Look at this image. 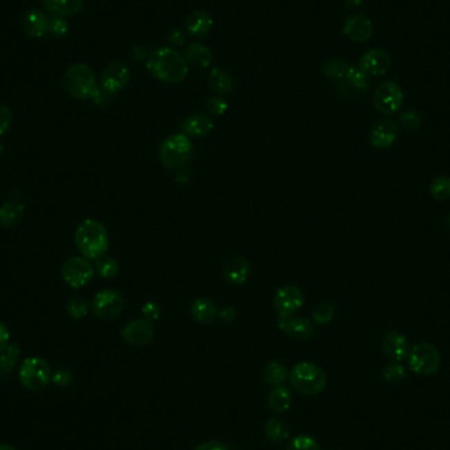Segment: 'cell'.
Segmentation results:
<instances>
[{
	"label": "cell",
	"instance_id": "6da1fadb",
	"mask_svg": "<svg viewBox=\"0 0 450 450\" xmlns=\"http://www.w3.org/2000/svg\"><path fill=\"white\" fill-rule=\"evenodd\" d=\"M146 69L157 81L164 84H179L188 74L186 58L170 46L153 50L146 59Z\"/></svg>",
	"mask_w": 450,
	"mask_h": 450
},
{
	"label": "cell",
	"instance_id": "7a4b0ae2",
	"mask_svg": "<svg viewBox=\"0 0 450 450\" xmlns=\"http://www.w3.org/2000/svg\"><path fill=\"white\" fill-rule=\"evenodd\" d=\"M79 253L87 260H98L108 251L110 239L106 226L98 220L87 219L78 225L74 235Z\"/></svg>",
	"mask_w": 450,
	"mask_h": 450
},
{
	"label": "cell",
	"instance_id": "3957f363",
	"mask_svg": "<svg viewBox=\"0 0 450 450\" xmlns=\"http://www.w3.org/2000/svg\"><path fill=\"white\" fill-rule=\"evenodd\" d=\"M63 86L71 98L77 100H92L100 90L95 72L85 63H75L66 70Z\"/></svg>",
	"mask_w": 450,
	"mask_h": 450
},
{
	"label": "cell",
	"instance_id": "277c9868",
	"mask_svg": "<svg viewBox=\"0 0 450 450\" xmlns=\"http://www.w3.org/2000/svg\"><path fill=\"white\" fill-rule=\"evenodd\" d=\"M291 387L299 394L316 396L326 387V375L323 369L312 362H300L288 373Z\"/></svg>",
	"mask_w": 450,
	"mask_h": 450
},
{
	"label": "cell",
	"instance_id": "5b68a950",
	"mask_svg": "<svg viewBox=\"0 0 450 450\" xmlns=\"http://www.w3.org/2000/svg\"><path fill=\"white\" fill-rule=\"evenodd\" d=\"M194 155V145L184 133L171 135L162 141L158 157L161 164L169 170L182 169Z\"/></svg>",
	"mask_w": 450,
	"mask_h": 450
},
{
	"label": "cell",
	"instance_id": "8992f818",
	"mask_svg": "<svg viewBox=\"0 0 450 450\" xmlns=\"http://www.w3.org/2000/svg\"><path fill=\"white\" fill-rule=\"evenodd\" d=\"M19 380L27 390L41 391L52 380L50 366L43 358L29 357L20 366Z\"/></svg>",
	"mask_w": 450,
	"mask_h": 450
},
{
	"label": "cell",
	"instance_id": "52a82bcc",
	"mask_svg": "<svg viewBox=\"0 0 450 450\" xmlns=\"http://www.w3.org/2000/svg\"><path fill=\"white\" fill-rule=\"evenodd\" d=\"M408 365L411 371L419 375H432L441 366V354L436 346L429 342H420L411 348L408 354Z\"/></svg>",
	"mask_w": 450,
	"mask_h": 450
},
{
	"label": "cell",
	"instance_id": "ba28073f",
	"mask_svg": "<svg viewBox=\"0 0 450 450\" xmlns=\"http://www.w3.org/2000/svg\"><path fill=\"white\" fill-rule=\"evenodd\" d=\"M404 101V92L402 87L395 84L393 81H386L377 86L374 95H373V104L374 108L386 116H391L402 108Z\"/></svg>",
	"mask_w": 450,
	"mask_h": 450
},
{
	"label": "cell",
	"instance_id": "9c48e42d",
	"mask_svg": "<svg viewBox=\"0 0 450 450\" xmlns=\"http://www.w3.org/2000/svg\"><path fill=\"white\" fill-rule=\"evenodd\" d=\"M63 281L72 288H82L94 280L95 270L86 257H71L61 268Z\"/></svg>",
	"mask_w": 450,
	"mask_h": 450
},
{
	"label": "cell",
	"instance_id": "30bf717a",
	"mask_svg": "<svg viewBox=\"0 0 450 450\" xmlns=\"http://www.w3.org/2000/svg\"><path fill=\"white\" fill-rule=\"evenodd\" d=\"M124 307L123 295L115 288H104L94 296L91 303L92 313L101 320L116 319Z\"/></svg>",
	"mask_w": 450,
	"mask_h": 450
},
{
	"label": "cell",
	"instance_id": "8fae6325",
	"mask_svg": "<svg viewBox=\"0 0 450 450\" xmlns=\"http://www.w3.org/2000/svg\"><path fill=\"white\" fill-rule=\"evenodd\" d=\"M273 304L280 319H288L303 307L304 295L296 286H283L277 290Z\"/></svg>",
	"mask_w": 450,
	"mask_h": 450
},
{
	"label": "cell",
	"instance_id": "7c38bea8",
	"mask_svg": "<svg viewBox=\"0 0 450 450\" xmlns=\"http://www.w3.org/2000/svg\"><path fill=\"white\" fill-rule=\"evenodd\" d=\"M130 79V70L124 62H111L100 75V88L108 95H116L123 91Z\"/></svg>",
	"mask_w": 450,
	"mask_h": 450
},
{
	"label": "cell",
	"instance_id": "4fadbf2b",
	"mask_svg": "<svg viewBox=\"0 0 450 450\" xmlns=\"http://www.w3.org/2000/svg\"><path fill=\"white\" fill-rule=\"evenodd\" d=\"M121 338L132 346H145L155 338V325L148 319H135L121 329Z\"/></svg>",
	"mask_w": 450,
	"mask_h": 450
},
{
	"label": "cell",
	"instance_id": "5bb4252c",
	"mask_svg": "<svg viewBox=\"0 0 450 450\" xmlns=\"http://www.w3.org/2000/svg\"><path fill=\"white\" fill-rule=\"evenodd\" d=\"M393 65L391 56L383 49H371L360 58L358 68L367 77H380L390 70Z\"/></svg>",
	"mask_w": 450,
	"mask_h": 450
},
{
	"label": "cell",
	"instance_id": "9a60e30c",
	"mask_svg": "<svg viewBox=\"0 0 450 450\" xmlns=\"http://www.w3.org/2000/svg\"><path fill=\"white\" fill-rule=\"evenodd\" d=\"M344 35L354 43H367L374 33L373 23L362 14H349L342 26Z\"/></svg>",
	"mask_w": 450,
	"mask_h": 450
},
{
	"label": "cell",
	"instance_id": "2e32d148",
	"mask_svg": "<svg viewBox=\"0 0 450 450\" xmlns=\"http://www.w3.org/2000/svg\"><path fill=\"white\" fill-rule=\"evenodd\" d=\"M398 136H399V129L394 121L389 119H382L370 129L369 140L370 144L377 149H389L390 146L394 145Z\"/></svg>",
	"mask_w": 450,
	"mask_h": 450
},
{
	"label": "cell",
	"instance_id": "e0dca14e",
	"mask_svg": "<svg viewBox=\"0 0 450 450\" xmlns=\"http://www.w3.org/2000/svg\"><path fill=\"white\" fill-rule=\"evenodd\" d=\"M382 351L394 362H402L411 352L409 340L400 332H389L382 340Z\"/></svg>",
	"mask_w": 450,
	"mask_h": 450
},
{
	"label": "cell",
	"instance_id": "ac0fdd59",
	"mask_svg": "<svg viewBox=\"0 0 450 450\" xmlns=\"http://www.w3.org/2000/svg\"><path fill=\"white\" fill-rule=\"evenodd\" d=\"M278 326L286 335H288V338H291L295 341H300V342L310 340L315 335L313 324L306 317L293 316L288 319H280Z\"/></svg>",
	"mask_w": 450,
	"mask_h": 450
},
{
	"label": "cell",
	"instance_id": "d6986e66",
	"mask_svg": "<svg viewBox=\"0 0 450 450\" xmlns=\"http://www.w3.org/2000/svg\"><path fill=\"white\" fill-rule=\"evenodd\" d=\"M181 128L186 136L199 139L211 133L213 129V121L210 116L204 113H195L184 119Z\"/></svg>",
	"mask_w": 450,
	"mask_h": 450
},
{
	"label": "cell",
	"instance_id": "ffe728a7",
	"mask_svg": "<svg viewBox=\"0 0 450 450\" xmlns=\"http://www.w3.org/2000/svg\"><path fill=\"white\" fill-rule=\"evenodd\" d=\"M344 94H361L369 90V77L358 66H349L344 79L340 82Z\"/></svg>",
	"mask_w": 450,
	"mask_h": 450
},
{
	"label": "cell",
	"instance_id": "44dd1931",
	"mask_svg": "<svg viewBox=\"0 0 450 450\" xmlns=\"http://www.w3.org/2000/svg\"><path fill=\"white\" fill-rule=\"evenodd\" d=\"M212 26H213V20L211 16L200 10L190 12L186 17V23H184L187 33L197 39L207 36L212 29Z\"/></svg>",
	"mask_w": 450,
	"mask_h": 450
},
{
	"label": "cell",
	"instance_id": "7402d4cb",
	"mask_svg": "<svg viewBox=\"0 0 450 450\" xmlns=\"http://www.w3.org/2000/svg\"><path fill=\"white\" fill-rule=\"evenodd\" d=\"M50 19L41 10H30L23 20V30L29 37H43L48 33Z\"/></svg>",
	"mask_w": 450,
	"mask_h": 450
},
{
	"label": "cell",
	"instance_id": "603a6c76",
	"mask_svg": "<svg viewBox=\"0 0 450 450\" xmlns=\"http://www.w3.org/2000/svg\"><path fill=\"white\" fill-rule=\"evenodd\" d=\"M251 265L245 257H233L224 266V278L231 284H242L249 277Z\"/></svg>",
	"mask_w": 450,
	"mask_h": 450
},
{
	"label": "cell",
	"instance_id": "cb8c5ba5",
	"mask_svg": "<svg viewBox=\"0 0 450 450\" xmlns=\"http://www.w3.org/2000/svg\"><path fill=\"white\" fill-rule=\"evenodd\" d=\"M293 391L284 386H274L268 395V406L274 413H286L293 404Z\"/></svg>",
	"mask_w": 450,
	"mask_h": 450
},
{
	"label": "cell",
	"instance_id": "d4e9b609",
	"mask_svg": "<svg viewBox=\"0 0 450 450\" xmlns=\"http://www.w3.org/2000/svg\"><path fill=\"white\" fill-rule=\"evenodd\" d=\"M85 0H43V7L56 17H70L79 14Z\"/></svg>",
	"mask_w": 450,
	"mask_h": 450
},
{
	"label": "cell",
	"instance_id": "484cf974",
	"mask_svg": "<svg viewBox=\"0 0 450 450\" xmlns=\"http://www.w3.org/2000/svg\"><path fill=\"white\" fill-rule=\"evenodd\" d=\"M184 58L193 66L199 68V69H206L211 65L212 61H213V55L208 46L203 45V43H191L186 46Z\"/></svg>",
	"mask_w": 450,
	"mask_h": 450
},
{
	"label": "cell",
	"instance_id": "4316f807",
	"mask_svg": "<svg viewBox=\"0 0 450 450\" xmlns=\"http://www.w3.org/2000/svg\"><path fill=\"white\" fill-rule=\"evenodd\" d=\"M208 85L212 91L220 97L229 95L235 88L233 77L222 68H213L208 74Z\"/></svg>",
	"mask_w": 450,
	"mask_h": 450
},
{
	"label": "cell",
	"instance_id": "83f0119b",
	"mask_svg": "<svg viewBox=\"0 0 450 450\" xmlns=\"http://www.w3.org/2000/svg\"><path fill=\"white\" fill-rule=\"evenodd\" d=\"M191 315L199 324H211L217 316V309L211 299L197 297L191 303Z\"/></svg>",
	"mask_w": 450,
	"mask_h": 450
},
{
	"label": "cell",
	"instance_id": "f1b7e54d",
	"mask_svg": "<svg viewBox=\"0 0 450 450\" xmlns=\"http://www.w3.org/2000/svg\"><path fill=\"white\" fill-rule=\"evenodd\" d=\"M26 207L19 202H6L0 207V224L6 228H12L23 219Z\"/></svg>",
	"mask_w": 450,
	"mask_h": 450
},
{
	"label": "cell",
	"instance_id": "f546056e",
	"mask_svg": "<svg viewBox=\"0 0 450 450\" xmlns=\"http://www.w3.org/2000/svg\"><path fill=\"white\" fill-rule=\"evenodd\" d=\"M265 436L268 437V441L280 444L290 437V428L283 419L271 418L265 424Z\"/></svg>",
	"mask_w": 450,
	"mask_h": 450
},
{
	"label": "cell",
	"instance_id": "4dcf8cb0",
	"mask_svg": "<svg viewBox=\"0 0 450 450\" xmlns=\"http://www.w3.org/2000/svg\"><path fill=\"white\" fill-rule=\"evenodd\" d=\"M288 378V370L281 362H270L265 366L262 373V380L270 386H280Z\"/></svg>",
	"mask_w": 450,
	"mask_h": 450
},
{
	"label": "cell",
	"instance_id": "1f68e13d",
	"mask_svg": "<svg viewBox=\"0 0 450 450\" xmlns=\"http://www.w3.org/2000/svg\"><path fill=\"white\" fill-rule=\"evenodd\" d=\"M348 69H349V65L346 63V61H344L341 58H329V59L324 61V63L322 65V72L324 75L329 79H336V81L344 79Z\"/></svg>",
	"mask_w": 450,
	"mask_h": 450
},
{
	"label": "cell",
	"instance_id": "d6a6232c",
	"mask_svg": "<svg viewBox=\"0 0 450 450\" xmlns=\"http://www.w3.org/2000/svg\"><path fill=\"white\" fill-rule=\"evenodd\" d=\"M429 194L438 202H447L450 199V177L440 175L429 184Z\"/></svg>",
	"mask_w": 450,
	"mask_h": 450
},
{
	"label": "cell",
	"instance_id": "836d02e7",
	"mask_svg": "<svg viewBox=\"0 0 450 450\" xmlns=\"http://www.w3.org/2000/svg\"><path fill=\"white\" fill-rule=\"evenodd\" d=\"M20 354H21L20 346L17 344H10L7 349L0 354V370L4 373L14 370Z\"/></svg>",
	"mask_w": 450,
	"mask_h": 450
},
{
	"label": "cell",
	"instance_id": "e575fe53",
	"mask_svg": "<svg viewBox=\"0 0 450 450\" xmlns=\"http://www.w3.org/2000/svg\"><path fill=\"white\" fill-rule=\"evenodd\" d=\"M97 271H98L99 275L104 280H111L113 277L117 275L119 273V262L112 258V257H107V255H103L97 260Z\"/></svg>",
	"mask_w": 450,
	"mask_h": 450
},
{
	"label": "cell",
	"instance_id": "d590c367",
	"mask_svg": "<svg viewBox=\"0 0 450 450\" xmlns=\"http://www.w3.org/2000/svg\"><path fill=\"white\" fill-rule=\"evenodd\" d=\"M382 375H383V378L386 382L396 384V383H400V382H403L407 378V370L400 365L399 362H391V364L383 367Z\"/></svg>",
	"mask_w": 450,
	"mask_h": 450
},
{
	"label": "cell",
	"instance_id": "8d00e7d4",
	"mask_svg": "<svg viewBox=\"0 0 450 450\" xmlns=\"http://www.w3.org/2000/svg\"><path fill=\"white\" fill-rule=\"evenodd\" d=\"M286 450H322V447L316 438L307 435H300L290 440Z\"/></svg>",
	"mask_w": 450,
	"mask_h": 450
},
{
	"label": "cell",
	"instance_id": "74e56055",
	"mask_svg": "<svg viewBox=\"0 0 450 450\" xmlns=\"http://www.w3.org/2000/svg\"><path fill=\"white\" fill-rule=\"evenodd\" d=\"M335 312H336V309L333 304L322 303V304L316 306L315 310L312 311V320L316 324L325 325V324L332 322Z\"/></svg>",
	"mask_w": 450,
	"mask_h": 450
},
{
	"label": "cell",
	"instance_id": "f35d334b",
	"mask_svg": "<svg viewBox=\"0 0 450 450\" xmlns=\"http://www.w3.org/2000/svg\"><path fill=\"white\" fill-rule=\"evenodd\" d=\"M399 123L402 124V127L407 129L409 132L416 130L418 128H420L422 123V117L420 112L415 111V110H406L399 113Z\"/></svg>",
	"mask_w": 450,
	"mask_h": 450
},
{
	"label": "cell",
	"instance_id": "ab89813d",
	"mask_svg": "<svg viewBox=\"0 0 450 450\" xmlns=\"http://www.w3.org/2000/svg\"><path fill=\"white\" fill-rule=\"evenodd\" d=\"M68 313L72 319L81 320L88 313V303L84 297H72L68 303Z\"/></svg>",
	"mask_w": 450,
	"mask_h": 450
},
{
	"label": "cell",
	"instance_id": "60d3db41",
	"mask_svg": "<svg viewBox=\"0 0 450 450\" xmlns=\"http://www.w3.org/2000/svg\"><path fill=\"white\" fill-rule=\"evenodd\" d=\"M70 30L69 23L65 20V17H53L49 21L48 33L56 36V37H65Z\"/></svg>",
	"mask_w": 450,
	"mask_h": 450
},
{
	"label": "cell",
	"instance_id": "b9f144b4",
	"mask_svg": "<svg viewBox=\"0 0 450 450\" xmlns=\"http://www.w3.org/2000/svg\"><path fill=\"white\" fill-rule=\"evenodd\" d=\"M206 110L212 116H222L228 110V103L222 97H212L206 103Z\"/></svg>",
	"mask_w": 450,
	"mask_h": 450
},
{
	"label": "cell",
	"instance_id": "7bdbcfd3",
	"mask_svg": "<svg viewBox=\"0 0 450 450\" xmlns=\"http://www.w3.org/2000/svg\"><path fill=\"white\" fill-rule=\"evenodd\" d=\"M142 315L145 319H148L150 322L157 320L161 316V307L158 303H155L153 300H149L142 306Z\"/></svg>",
	"mask_w": 450,
	"mask_h": 450
},
{
	"label": "cell",
	"instance_id": "ee69618b",
	"mask_svg": "<svg viewBox=\"0 0 450 450\" xmlns=\"http://www.w3.org/2000/svg\"><path fill=\"white\" fill-rule=\"evenodd\" d=\"M12 124V112L7 106L0 104V136H3Z\"/></svg>",
	"mask_w": 450,
	"mask_h": 450
},
{
	"label": "cell",
	"instance_id": "f6af8a7d",
	"mask_svg": "<svg viewBox=\"0 0 450 450\" xmlns=\"http://www.w3.org/2000/svg\"><path fill=\"white\" fill-rule=\"evenodd\" d=\"M52 380L58 386H68V384H70L71 380H72V375H71L69 370L61 369V370H58L56 374L52 377Z\"/></svg>",
	"mask_w": 450,
	"mask_h": 450
},
{
	"label": "cell",
	"instance_id": "bcb514c9",
	"mask_svg": "<svg viewBox=\"0 0 450 450\" xmlns=\"http://www.w3.org/2000/svg\"><path fill=\"white\" fill-rule=\"evenodd\" d=\"M168 41L174 46H181L184 43V33L181 29H170L168 33Z\"/></svg>",
	"mask_w": 450,
	"mask_h": 450
},
{
	"label": "cell",
	"instance_id": "7dc6e473",
	"mask_svg": "<svg viewBox=\"0 0 450 450\" xmlns=\"http://www.w3.org/2000/svg\"><path fill=\"white\" fill-rule=\"evenodd\" d=\"M10 345V331L6 324L0 322V354L7 349Z\"/></svg>",
	"mask_w": 450,
	"mask_h": 450
},
{
	"label": "cell",
	"instance_id": "c3c4849f",
	"mask_svg": "<svg viewBox=\"0 0 450 450\" xmlns=\"http://www.w3.org/2000/svg\"><path fill=\"white\" fill-rule=\"evenodd\" d=\"M220 317V320H223L224 323H232L235 319H236V311L233 307H225L222 310V312H219L217 315Z\"/></svg>",
	"mask_w": 450,
	"mask_h": 450
},
{
	"label": "cell",
	"instance_id": "681fc988",
	"mask_svg": "<svg viewBox=\"0 0 450 450\" xmlns=\"http://www.w3.org/2000/svg\"><path fill=\"white\" fill-rule=\"evenodd\" d=\"M193 450H228L224 445L219 441H207L200 445H197Z\"/></svg>",
	"mask_w": 450,
	"mask_h": 450
},
{
	"label": "cell",
	"instance_id": "f907efd6",
	"mask_svg": "<svg viewBox=\"0 0 450 450\" xmlns=\"http://www.w3.org/2000/svg\"><path fill=\"white\" fill-rule=\"evenodd\" d=\"M344 3L348 8H358L365 4L366 0H344Z\"/></svg>",
	"mask_w": 450,
	"mask_h": 450
},
{
	"label": "cell",
	"instance_id": "816d5d0a",
	"mask_svg": "<svg viewBox=\"0 0 450 450\" xmlns=\"http://www.w3.org/2000/svg\"><path fill=\"white\" fill-rule=\"evenodd\" d=\"M0 450H16L14 447L7 445V444H0Z\"/></svg>",
	"mask_w": 450,
	"mask_h": 450
},
{
	"label": "cell",
	"instance_id": "f5cc1de1",
	"mask_svg": "<svg viewBox=\"0 0 450 450\" xmlns=\"http://www.w3.org/2000/svg\"><path fill=\"white\" fill-rule=\"evenodd\" d=\"M3 149H4V146H3V142H1V140H0V153L3 152Z\"/></svg>",
	"mask_w": 450,
	"mask_h": 450
},
{
	"label": "cell",
	"instance_id": "db71d44e",
	"mask_svg": "<svg viewBox=\"0 0 450 450\" xmlns=\"http://www.w3.org/2000/svg\"><path fill=\"white\" fill-rule=\"evenodd\" d=\"M448 224H449V228H450V213H449V217H448Z\"/></svg>",
	"mask_w": 450,
	"mask_h": 450
},
{
	"label": "cell",
	"instance_id": "11a10c76",
	"mask_svg": "<svg viewBox=\"0 0 450 450\" xmlns=\"http://www.w3.org/2000/svg\"><path fill=\"white\" fill-rule=\"evenodd\" d=\"M0 373H1V370H0Z\"/></svg>",
	"mask_w": 450,
	"mask_h": 450
}]
</instances>
